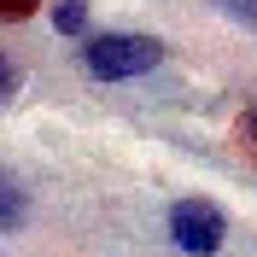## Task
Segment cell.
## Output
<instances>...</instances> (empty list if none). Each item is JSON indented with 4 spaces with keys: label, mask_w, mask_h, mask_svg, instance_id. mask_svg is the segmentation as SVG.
I'll return each instance as SVG.
<instances>
[{
    "label": "cell",
    "mask_w": 257,
    "mask_h": 257,
    "mask_svg": "<svg viewBox=\"0 0 257 257\" xmlns=\"http://www.w3.org/2000/svg\"><path fill=\"white\" fill-rule=\"evenodd\" d=\"M158 59H164V41H158V35H128V30H117V35H94V41L82 47L88 76H99V82L146 76Z\"/></svg>",
    "instance_id": "6da1fadb"
},
{
    "label": "cell",
    "mask_w": 257,
    "mask_h": 257,
    "mask_svg": "<svg viewBox=\"0 0 257 257\" xmlns=\"http://www.w3.org/2000/svg\"><path fill=\"white\" fill-rule=\"evenodd\" d=\"M222 234H228V222H222V210L210 199H176L170 205V240L187 257H210L222 245Z\"/></svg>",
    "instance_id": "7a4b0ae2"
},
{
    "label": "cell",
    "mask_w": 257,
    "mask_h": 257,
    "mask_svg": "<svg viewBox=\"0 0 257 257\" xmlns=\"http://www.w3.org/2000/svg\"><path fill=\"white\" fill-rule=\"evenodd\" d=\"M53 30L70 35V41H82V35H88V0H59V6H53Z\"/></svg>",
    "instance_id": "3957f363"
},
{
    "label": "cell",
    "mask_w": 257,
    "mask_h": 257,
    "mask_svg": "<svg viewBox=\"0 0 257 257\" xmlns=\"http://www.w3.org/2000/svg\"><path fill=\"white\" fill-rule=\"evenodd\" d=\"M216 12H228L234 24H245V30H257V0H210Z\"/></svg>",
    "instance_id": "277c9868"
},
{
    "label": "cell",
    "mask_w": 257,
    "mask_h": 257,
    "mask_svg": "<svg viewBox=\"0 0 257 257\" xmlns=\"http://www.w3.org/2000/svg\"><path fill=\"white\" fill-rule=\"evenodd\" d=\"M18 216H24V193L0 187V228H18Z\"/></svg>",
    "instance_id": "5b68a950"
},
{
    "label": "cell",
    "mask_w": 257,
    "mask_h": 257,
    "mask_svg": "<svg viewBox=\"0 0 257 257\" xmlns=\"http://www.w3.org/2000/svg\"><path fill=\"white\" fill-rule=\"evenodd\" d=\"M35 0H0V18H30Z\"/></svg>",
    "instance_id": "8992f818"
},
{
    "label": "cell",
    "mask_w": 257,
    "mask_h": 257,
    "mask_svg": "<svg viewBox=\"0 0 257 257\" xmlns=\"http://www.w3.org/2000/svg\"><path fill=\"white\" fill-rule=\"evenodd\" d=\"M12 82H18V70H12V59H6V53H0V99L12 94Z\"/></svg>",
    "instance_id": "52a82bcc"
},
{
    "label": "cell",
    "mask_w": 257,
    "mask_h": 257,
    "mask_svg": "<svg viewBox=\"0 0 257 257\" xmlns=\"http://www.w3.org/2000/svg\"><path fill=\"white\" fill-rule=\"evenodd\" d=\"M240 128H245V135H251V141H257V105H251V111L240 117Z\"/></svg>",
    "instance_id": "ba28073f"
}]
</instances>
